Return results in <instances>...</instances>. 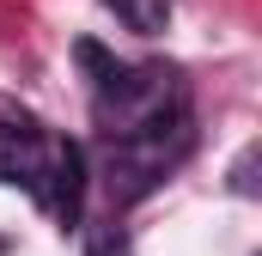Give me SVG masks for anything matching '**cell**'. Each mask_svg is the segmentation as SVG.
<instances>
[{
	"instance_id": "obj_1",
	"label": "cell",
	"mask_w": 262,
	"mask_h": 256,
	"mask_svg": "<svg viewBox=\"0 0 262 256\" xmlns=\"http://www.w3.org/2000/svg\"><path fill=\"white\" fill-rule=\"evenodd\" d=\"M92 110H98V140L116 146V140H140V134L183 128L189 122V92H183V73L165 67V61L116 67V73L92 92Z\"/></svg>"
},
{
	"instance_id": "obj_2",
	"label": "cell",
	"mask_w": 262,
	"mask_h": 256,
	"mask_svg": "<svg viewBox=\"0 0 262 256\" xmlns=\"http://www.w3.org/2000/svg\"><path fill=\"white\" fill-rule=\"evenodd\" d=\"M195 146V128H165V134H140V140H116L104 146V183L116 201H140L146 189H159Z\"/></svg>"
},
{
	"instance_id": "obj_3",
	"label": "cell",
	"mask_w": 262,
	"mask_h": 256,
	"mask_svg": "<svg viewBox=\"0 0 262 256\" xmlns=\"http://www.w3.org/2000/svg\"><path fill=\"white\" fill-rule=\"evenodd\" d=\"M49 171H55V140H49L37 122L0 128V183L31 189L37 201H43V195H49Z\"/></svg>"
},
{
	"instance_id": "obj_4",
	"label": "cell",
	"mask_w": 262,
	"mask_h": 256,
	"mask_svg": "<svg viewBox=\"0 0 262 256\" xmlns=\"http://www.w3.org/2000/svg\"><path fill=\"white\" fill-rule=\"evenodd\" d=\"M61 226H79V207H85V153L73 140H55V171H49V195Z\"/></svg>"
},
{
	"instance_id": "obj_5",
	"label": "cell",
	"mask_w": 262,
	"mask_h": 256,
	"mask_svg": "<svg viewBox=\"0 0 262 256\" xmlns=\"http://www.w3.org/2000/svg\"><path fill=\"white\" fill-rule=\"evenodd\" d=\"M104 6H110L128 31H146V37H152V31L171 18V6H177V0H104Z\"/></svg>"
},
{
	"instance_id": "obj_6",
	"label": "cell",
	"mask_w": 262,
	"mask_h": 256,
	"mask_svg": "<svg viewBox=\"0 0 262 256\" xmlns=\"http://www.w3.org/2000/svg\"><path fill=\"white\" fill-rule=\"evenodd\" d=\"M73 55H79V67H85V73H92V92H98V86H104V79H110V73H116V55H104V49H98V43H79V49H73Z\"/></svg>"
},
{
	"instance_id": "obj_7",
	"label": "cell",
	"mask_w": 262,
	"mask_h": 256,
	"mask_svg": "<svg viewBox=\"0 0 262 256\" xmlns=\"http://www.w3.org/2000/svg\"><path fill=\"white\" fill-rule=\"evenodd\" d=\"M0 250H6V244H0Z\"/></svg>"
}]
</instances>
